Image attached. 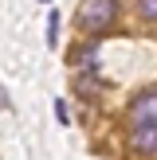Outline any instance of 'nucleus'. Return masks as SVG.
I'll use <instances>...</instances> for the list:
<instances>
[{"mask_svg":"<svg viewBox=\"0 0 157 160\" xmlns=\"http://www.w3.org/2000/svg\"><path fill=\"white\" fill-rule=\"evenodd\" d=\"M75 16H78V28H86V31H102V28H110V23H114L118 4H114V0H83Z\"/></svg>","mask_w":157,"mask_h":160,"instance_id":"1","label":"nucleus"},{"mask_svg":"<svg viewBox=\"0 0 157 160\" xmlns=\"http://www.w3.org/2000/svg\"><path fill=\"white\" fill-rule=\"evenodd\" d=\"M130 129H145V125H157V90H141L138 98L130 102V113H126Z\"/></svg>","mask_w":157,"mask_h":160,"instance_id":"2","label":"nucleus"},{"mask_svg":"<svg viewBox=\"0 0 157 160\" xmlns=\"http://www.w3.org/2000/svg\"><path fill=\"white\" fill-rule=\"evenodd\" d=\"M126 145L138 156H157V125H145V129H130Z\"/></svg>","mask_w":157,"mask_h":160,"instance_id":"3","label":"nucleus"},{"mask_svg":"<svg viewBox=\"0 0 157 160\" xmlns=\"http://www.w3.org/2000/svg\"><path fill=\"white\" fill-rule=\"evenodd\" d=\"M78 70H94V62H98V47H78Z\"/></svg>","mask_w":157,"mask_h":160,"instance_id":"4","label":"nucleus"},{"mask_svg":"<svg viewBox=\"0 0 157 160\" xmlns=\"http://www.w3.org/2000/svg\"><path fill=\"white\" fill-rule=\"evenodd\" d=\"M138 16L149 23H157V0H138Z\"/></svg>","mask_w":157,"mask_h":160,"instance_id":"5","label":"nucleus"},{"mask_svg":"<svg viewBox=\"0 0 157 160\" xmlns=\"http://www.w3.org/2000/svg\"><path fill=\"white\" fill-rule=\"evenodd\" d=\"M59 20H63L59 12H51V16H47V47H55V39H59Z\"/></svg>","mask_w":157,"mask_h":160,"instance_id":"6","label":"nucleus"},{"mask_svg":"<svg viewBox=\"0 0 157 160\" xmlns=\"http://www.w3.org/2000/svg\"><path fill=\"white\" fill-rule=\"evenodd\" d=\"M55 113H59V121H63V125L71 121V113H67V102H55Z\"/></svg>","mask_w":157,"mask_h":160,"instance_id":"7","label":"nucleus"},{"mask_svg":"<svg viewBox=\"0 0 157 160\" xmlns=\"http://www.w3.org/2000/svg\"><path fill=\"white\" fill-rule=\"evenodd\" d=\"M43 4H47V0H43Z\"/></svg>","mask_w":157,"mask_h":160,"instance_id":"8","label":"nucleus"}]
</instances>
